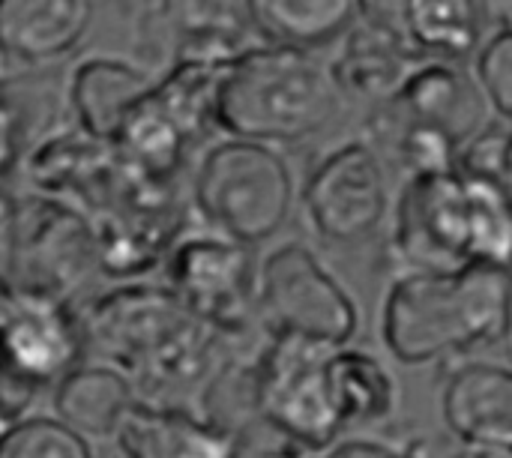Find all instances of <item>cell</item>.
Segmentation results:
<instances>
[{"label":"cell","instance_id":"cell-1","mask_svg":"<svg viewBox=\"0 0 512 458\" xmlns=\"http://www.w3.org/2000/svg\"><path fill=\"white\" fill-rule=\"evenodd\" d=\"M81 345L102 354V366L120 372L138 405L186 411L189 396L207 390L216 375L219 336L189 312L168 285H126L99 297L78 321Z\"/></svg>","mask_w":512,"mask_h":458},{"label":"cell","instance_id":"cell-2","mask_svg":"<svg viewBox=\"0 0 512 458\" xmlns=\"http://www.w3.org/2000/svg\"><path fill=\"white\" fill-rule=\"evenodd\" d=\"M384 345L405 366H426L510 333V267L468 264L402 276L384 303Z\"/></svg>","mask_w":512,"mask_h":458},{"label":"cell","instance_id":"cell-3","mask_svg":"<svg viewBox=\"0 0 512 458\" xmlns=\"http://www.w3.org/2000/svg\"><path fill=\"white\" fill-rule=\"evenodd\" d=\"M339 111L330 69L309 51L255 45L231 60L213 90V120L228 138L294 144L321 132Z\"/></svg>","mask_w":512,"mask_h":458},{"label":"cell","instance_id":"cell-4","mask_svg":"<svg viewBox=\"0 0 512 458\" xmlns=\"http://www.w3.org/2000/svg\"><path fill=\"white\" fill-rule=\"evenodd\" d=\"M393 243L414 273L510 267V192L459 174L411 177L396 207Z\"/></svg>","mask_w":512,"mask_h":458},{"label":"cell","instance_id":"cell-5","mask_svg":"<svg viewBox=\"0 0 512 458\" xmlns=\"http://www.w3.org/2000/svg\"><path fill=\"white\" fill-rule=\"evenodd\" d=\"M192 195L210 231L240 246H255L288 222L294 177L273 147L228 138L201 156Z\"/></svg>","mask_w":512,"mask_h":458},{"label":"cell","instance_id":"cell-6","mask_svg":"<svg viewBox=\"0 0 512 458\" xmlns=\"http://www.w3.org/2000/svg\"><path fill=\"white\" fill-rule=\"evenodd\" d=\"M336 348L270 336L252 363L255 417L300 456L327 453L345 429L330 393L327 357Z\"/></svg>","mask_w":512,"mask_h":458},{"label":"cell","instance_id":"cell-7","mask_svg":"<svg viewBox=\"0 0 512 458\" xmlns=\"http://www.w3.org/2000/svg\"><path fill=\"white\" fill-rule=\"evenodd\" d=\"M255 309L270 336H291L324 348H345L360 327L351 294L303 243H285L261 264Z\"/></svg>","mask_w":512,"mask_h":458},{"label":"cell","instance_id":"cell-8","mask_svg":"<svg viewBox=\"0 0 512 458\" xmlns=\"http://www.w3.org/2000/svg\"><path fill=\"white\" fill-rule=\"evenodd\" d=\"M168 288L216 333H243L255 315V267L249 246L216 231L177 234Z\"/></svg>","mask_w":512,"mask_h":458},{"label":"cell","instance_id":"cell-9","mask_svg":"<svg viewBox=\"0 0 512 458\" xmlns=\"http://www.w3.org/2000/svg\"><path fill=\"white\" fill-rule=\"evenodd\" d=\"M6 216V279L9 291L60 300L63 291L84 279L96 261V237L87 222L60 204H36Z\"/></svg>","mask_w":512,"mask_h":458},{"label":"cell","instance_id":"cell-10","mask_svg":"<svg viewBox=\"0 0 512 458\" xmlns=\"http://www.w3.org/2000/svg\"><path fill=\"white\" fill-rule=\"evenodd\" d=\"M303 207L312 228L339 246L363 243L378 231L390 207L381 156L366 141L330 150L303 189Z\"/></svg>","mask_w":512,"mask_h":458},{"label":"cell","instance_id":"cell-11","mask_svg":"<svg viewBox=\"0 0 512 458\" xmlns=\"http://www.w3.org/2000/svg\"><path fill=\"white\" fill-rule=\"evenodd\" d=\"M81 351L78 321L63 300L24 291L0 294V363L12 372L42 387L75 369Z\"/></svg>","mask_w":512,"mask_h":458},{"label":"cell","instance_id":"cell-12","mask_svg":"<svg viewBox=\"0 0 512 458\" xmlns=\"http://www.w3.org/2000/svg\"><path fill=\"white\" fill-rule=\"evenodd\" d=\"M396 3H360L357 21L345 33L342 54L330 66L336 90L366 99H393L411 75L417 51L402 21H393Z\"/></svg>","mask_w":512,"mask_h":458},{"label":"cell","instance_id":"cell-13","mask_svg":"<svg viewBox=\"0 0 512 458\" xmlns=\"http://www.w3.org/2000/svg\"><path fill=\"white\" fill-rule=\"evenodd\" d=\"M441 414L453 438H459L468 450L510 456L512 372L492 360H468L453 366L444 381Z\"/></svg>","mask_w":512,"mask_h":458},{"label":"cell","instance_id":"cell-14","mask_svg":"<svg viewBox=\"0 0 512 458\" xmlns=\"http://www.w3.org/2000/svg\"><path fill=\"white\" fill-rule=\"evenodd\" d=\"M90 24L87 0H0V57L54 63L84 39Z\"/></svg>","mask_w":512,"mask_h":458},{"label":"cell","instance_id":"cell-15","mask_svg":"<svg viewBox=\"0 0 512 458\" xmlns=\"http://www.w3.org/2000/svg\"><path fill=\"white\" fill-rule=\"evenodd\" d=\"M54 384V420L87 444L114 441L138 408L129 381L102 363L75 366Z\"/></svg>","mask_w":512,"mask_h":458},{"label":"cell","instance_id":"cell-16","mask_svg":"<svg viewBox=\"0 0 512 458\" xmlns=\"http://www.w3.org/2000/svg\"><path fill=\"white\" fill-rule=\"evenodd\" d=\"M390 105L411 120H423L444 129L459 147L486 126L483 93L465 72L447 63L414 66L411 75L402 81L399 93L390 99Z\"/></svg>","mask_w":512,"mask_h":458},{"label":"cell","instance_id":"cell-17","mask_svg":"<svg viewBox=\"0 0 512 458\" xmlns=\"http://www.w3.org/2000/svg\"><path fill=\"white\" fill-rule=\"evenodd\" d=\"M150 87L153 78L144 69L117 57H90L72 75L69 102L84 135L114 144L126 117L150 93Z\"/></svg>","mask_w":512,"mask_h":458},{"label":"cell","instance_id":"cell-18","mask_svg":"<svg viewBox=\"0 0 512 458\" xmlns=\"http://www.w3.org/2000/svg\"><path fill=\"white\" fill-rule=\"evenodd\" d=\"M126 458H240L237 441L192 411L138 405L117 435Z\"/></svg>","mask_w":512,"mask_h":458},{"label":"cell","instance_id":"cell-19","mask_svg":"<svg viewBox=\"0 0 512 458\" xmlns=\"http://www.w3.org/2000/svg\"><path fill=\"white\" fill-rule=\"evenodd\" d=\"M357 0H249L246 15L261 45L315 51L351 30Z\"/></svg>","mask_w":512,"mask_h":458},{"label":"cell","instance_id":"cell-20","mask_svg":"<svg viewBox=\"0 0 512 458\" xmlns=\"http://www.w3.org/2000/svg\"><path fill=\"white\" fill-rule=\"evenodd\" d=\"M492 3L474 0H408L399 3V21L417 54L429 51L447 60L468 57L486 39Z\"/></svg>","mask_w":512,"mask_h":458},{"label":"cell","instance_id":"cell-21","mask_svg":"<svg viewBox=\"0 0 512 458\" xmlns=\"http://www.w3.org/2000/svg\"><path fill=\"white\" fill-rule=\"evenodd\" d=\"M327 378L342 426L378 423L396 405L393 378L375 357L363 351H348V348L330 351Z\"/></svg>","mask_w":512,"mask_h":458},{"label":"cell","instance_id":"cell-22","mask_svg":"<svg viewBox=\"0 0 512 458\" xmlns=\"http://www.w3.org/2000/svg\"><path fill=\"white\" fill-rule=\"evenodd\" d=\"M510 141V120L486 123L474 138H468L459 147L453 174H459L462 180H474V183L510 192Z\"/></svg>","mask_w":512,"mask_h":458},{"label":"cell","instance_id":"cell-23","mask_svg":"<svg viewBox=\"0 0 512 458\" xmlns=\"http://www.w3.org/2000/svg\"><path fill=\"white\" fill-rule=\"evenodd\" d=\"M0 458H90V447L54 417L36 414L0 435Z\"/></svg>","mask_w":512,"mask_h":458},{"label":"cell","instance_id":"cell-24","mask_svg":"<svg viewBox=\"0 0 512 458\" xmlns=\"http://www.w3.org/2000/svg\"><path fill=\"white\" fill-rule=\"evenodd\" d=\"M477 81L486 105L498 114V120H510L512 114V27L498 24L480 48L477 57Z\"/></svg>","mask_w":512,"mask_h":458},{"label":"cell","instance_id":"cell-25","mask_svg":"<svg viewBox=\"0 0 512 458\" xmlns=\"http://www.w3.org/2000/svg\"><path fill=\"white\" fill-rule=\"evenodd\" d=\"M318 458H435L429 444L414 441L408 447H387V444H375V441H345V444H333L327 453Z\"/></svg>","mask_w":512,"mask_h":458},{"label":"cell","instance_id":"cell-26","mask_svg":"<svg viewBox=\"0 0 512 458\" xmlns=\"http://www.w3.org/2000/svg\"><path fill=\"white\" fill-rule=\"evenodd\" d=\"M21 144H27V132H24L21 117L12 105L9 87L0 84V174L12 165Z\"/></svg>","mask_w":512,"mask_h":458},{"label":"cell","instance_id":"cell-27","mask_svg":"<svg viewBox=\"0 0 512 458\" xmlns=\"http://www.w3.org/2000/svg\"><path fill=\"white\" fill-rule=\"evenodd\" d=\"M456 458H510V456H498V453H474V450H468V453H462V456Z\"/></svg>","mask_w":512,"mask_h":458}]
</instances>
